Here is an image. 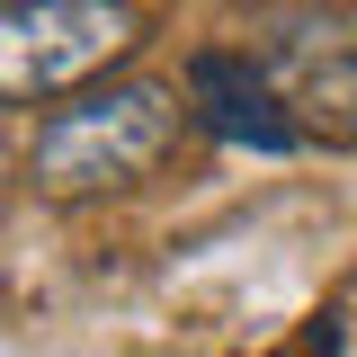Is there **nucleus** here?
Wrapping results in <instances>:
<instances>
[{"mask_svg": "<svg viewBox=\"0 0 357 357\" xmlns=\"http://www.w3.org/2000/svg\"><path fill=\"white\" fill-rule=\"evenodd\" d=\"M178 126H188V98H178L170 81H107V89H89V98L54 107L36 126L27 170H36V188L63 197V206L116 197V188L152 178L178 152Z\"/></svg>", "mask_w": 357, "mask_h": 357, "instance_id": "obj_1", "label": "nucleus"}, {"mask_svg": "<svg viewBox=\"0 0 357 357\" xmlns=\"http://www.w3.org/2000/svg\"><path fill=\"white\" fill-rule=\"evenodd\" d=\"M134 45H143L134 0H0V107L72 98Z\"/></svg>", "mask_w": 357, "mask_h": 357, "instance_id": "obj_2", "label": "nucleus"}, {"mask_svg": "<svg viewBox=\"0 0 357 357\" xmlns=\"http://www.w3.org/2000/svg\"><path fill=\"white\" fill-rule=\"evenodd\" d=\"M259 63H268V81H277V98L295 107L304 143L357 152V18L286 9V18H268Z\"/></svg>", "mask_w": 357, "mask_h": 357, "instance_id": "obj_3", "label": "nucleus"}, {"mask_svg": "<svg viewBox=\"0 0 357 357\" xmlns=\"http://www.w3.org/2000/svg\"><path fill=\"white\" fill-rule=\"evenodd\" d=\"M188 116L232 152H304V126L277 98L259 54H197L188 63Z\"/></svg>", "mask_w": 357, "mask_h": 357, "instance_id": "obj_4", "label": "nucleus"}]
</instances>
